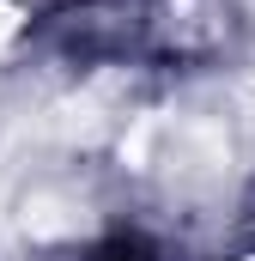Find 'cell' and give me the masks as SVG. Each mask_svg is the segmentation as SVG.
Instances as JSON below:
<instances>
[{
  "label": "cell",
  "instance_id": "6da1fadb",
  "mask_svg": "<svg viewBox=\"0 0 255 261\" xmlns=\"http://www.w3.org/2000/svg\"><path fill=\"white\" fill-rule=\"evenodd\" d=\"M91 261H152V249H146L140 237H110V243H104Z\"/></svg>",
  "mask_w": 255,
  "mask_h": 261
}]
</instances>
